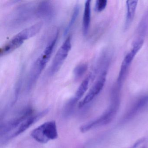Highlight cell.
Returning <instances> with one entry per match:
<instances>
[{"label":"cell","mask_w":148,"mask_h":148,"mask_svg":"<svg viewBox=\"0 0 148 148\" xmlns=\"http://www.w3.org/2000/svg\"><path fill=\"white\" fill-rule=\"evenodd\" d=\"M148 103V95L142 96L139 98L135 102L133 106L128 111V112L125 117V119H130L135 116L137 112H138L143 107L145 106Z\"/></svg>","instance_id":"11"},{"label":"cell","mask_w":148,"mask_h":148,"mask_svg":"<svg viewBox=\"0 0 148 148\" xmlns=\"http://www.w3.org/2000/svg\"><path fill=\"white\" fill-rule=\"evenodd\" d=\"M38 15L45 19H50L54 14V8L51 3L48 1L40 2L37 8Z\"/></svg>","instance_id":"9"},{"label":"cell","mask_w":148,"mask_h":148,"mask_svg":"<svg viewBox=\"0 0 148 148\" xmlns=\"http://www.w3.org/2000/svg\"><path fill=\"white\" fill-rule=\"evenodd\" d=\"M71 47V39L69 36L64 41L53 58L49 69L50 75L53 76L59 71L67 58Z\"/></svg>","instance_id":"5"},{"label":"cell","mask_w":148,"mask_h":148,"mask_svg":"<svg viewBox=\"0 0 148 148\" xmlns=\"http://www.w3.org/2000/svg\"><path fill=\"white\" fill-rule=\"evenodd\" d=\"M144 43V40L136 39L132 44L130 51L127 53L123 60L120 68L116 84L122 86L129 72L131 65L138 53L141 50Z\"/></svg>","instance_id":"4"},{"label":"cell","mask_w":148,"mask_h":148,"mask_svg":"<svg viewBox=\"0 0 148 148\" xmlns=\"http://www.w3.org/2000/svg\"><path fill=\"white\" fill-rule=\"evenodd\" d=\"M138 2L137 1H126L127 13L125 23V30L130 27L134 19Z\"/></svg>","instance_id":"10"},{"label":"cell","mask_w":148,"mask_h":148,"mask_svg":"<svg viewBox=\"0 0 148 148\" xmlns=\"http://www.w3.org/2000/svg\"><path fill=\"white\" fill-rule=\"evenodd\" d=\"M31 136L35 141L41 144L57 139L58 134L56 122L52 120L40 125L32 131Z\"/></svg>","instance_id":"3"},{"label":"cell","mask_w":148,"mask_h":148,"mask_svg":"<svg viewBox=\"0 0 148 148\" xmlns=\"http://www.w3.org/2000/svg\"><path fill=\"white\" fill-rule=\"evenodd\" d=\"M120 88L113 86L112 90L111 104L109 109L98 118L81 126L80 128L81 132L85 133L93 128L107 124L113 119L120 104Z\"/></svg>","instance_id":"1"},{"label":"cell","mask_w":148,"mask_h":148,"mask_svg":"<svg viewBox=\"0 0 148 148\" xmlns=\"http://www.w3.org/2000/svg\"><path fill=\"white\" fill-rule=\"evenodd\" d=\"M106 0H97L96 1L95 5V10L97 12H101L103 11L107 5Z\"/></svg>","instance_id":"16"},{"label":"cell","mask_w":148,"mask_h":148,"mask_svg":"<svg viewBox=\"0 0 148 148\" xmlns=\"http://www.w3.org/2000/svg\"><path fill=\"white\" fill-rule=\"evenodd\" d=\"M136 39L144 40L148 35V10L144 14L136 31Z\"/></svg>","instance_id":"12"},{"label":"cell","mask_w":148,"mask_h":148,"mask_svg":"<svg viewBox=\"0 0 148 148\" xmlns=\"http://www.w3.org/2000/svg\"><path fill=\"white\" fill-rule=\"evenodd\" d=\"M94 78H95L93 77L92 73H90L88 74L85 79L82 81L77 90L74 97L69 101L67 103L66 107L68 109V111H69V110L70 111V109H71L73 106H74L76 103L82 98V97L84 96L87 90H88L91 80L94 79Z\"/></svg>","instance_id":"8"},{"label":"cell","mask_w":148,"mask_h":148,"mask_svg":"<svg viewBox=\"0 0 148 148\" xmlns=\"http://www.w3.org/2000/svg\"><path fill=\"white\" fill-rule=\"evenodd\" d=\"M42 23L39 22L22 30L14 36L0 48L1 57L8 55L21 46L24 41L35 36L42 27Z\"/></svg>","instance_id":"2"},{"label":"cell","mask_w":148,"mask_h":148,"mask_svg":"<svg viewBox=\"0 0 148 148\" xmlns=\"http://www.w3.org/2000/svg\"><path fill=\"white\" fill-rule=\"evenodd\" d=\"M109 68L101 69L99 71L98 77L92 85L88 93L79 104V107L81 108L92 101L103 90L106 82V76Z\"/></svg>","instance_id":"6"},{"label":"cell","mask_w":148,"mask_h":148,"mask_svg":"<svg viewBox=\"0 0 148 148\" xmlns=\"http://www.w3.org/2000/svg\"><path fill=\"white\" fill-rule=\"evenodd\" d=\"M91 2L90 0L86 1L85 3L84 10V15L83 18V34L84 36H86L89 33L90 25L91 22Z\"/></svg>","instance_id":"13"},{"label":"cell","mask_w":148,"mask_h":148,"mask_svg":"<svg viewBox=\"0 0 148 148\" xmlns=\"http://www.w3.org/2000/svg\"><path fill=\"white\" fill-rule=\"evenodd\" d=\"M88 69V65L85 63H81L77 65L73 70L74 78L78 80L83 77Z\"/></svg>","instance_id":"15"},{"label":"cell","mask_w":148,"mask_h":148,"mask_svg":"<svg viewBox=\"0 0 148 148\" xmlns=\"http://www.w3.org/2000/svg\"><path fill=\"white\" fill-rule=\"evenodd\" d=\"M79 9H80L79 5L78 4H76L73 8L72 14L71 16V19L65 30L64 32V36H66L68 34V33L72 28L73 26L75 24L76 20L78 17L79 14Z\"/></svg>","instance_id":"14"},{"label":"cell","mask_w":148,"mask_h":148,"mask_svg":"<svg viewBox=\"0 0 148 148\" xmlns=\"http://www.w3.org/2000/svg\"><path fill=\"white\" fill-rule=\"evenodd\" d=\"M58 33L56 34L53 39L52 40L47 46L41 55L34 62L38 68L41 71H43L45 66H46L47 63L49 61L53 52L54 50L55 45L58 40Z\"/></svg>","instance_id":"7"}]
</instances>
